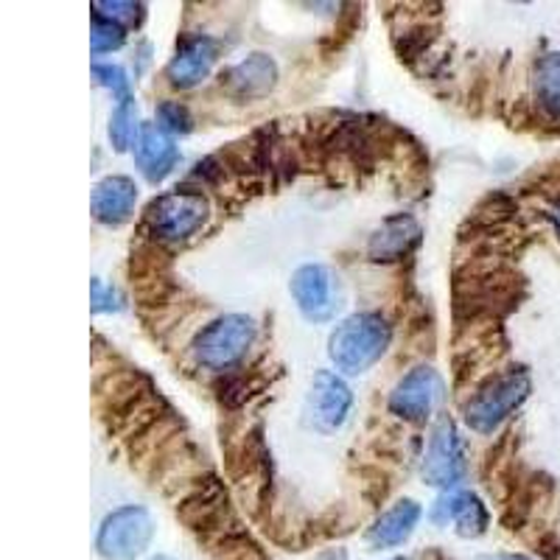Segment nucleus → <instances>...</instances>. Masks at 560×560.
I'll use <instances>...</instances> for the list:
<instances>
[{"label":"nucleus","instance_id":"1","mask_svg":"<svg viewBox=\"0 0 560 560\" xmlns=\"http://www.w3.org/2000/svg\"><path fill=\"white\" fill-rule=\"evenodd\" d=\"M389 345V325L378 314H357L331 334V359L342 373H364L384 357Z\"/></svg>","mask_w":560,"mask_h":560},{"label":"nucleus","instance_id":"2","mask_svg":"<svg viewBox=\"0 0 560 560\" xmlns=\"http://www.w3.org/2000/svg\"><path fill=\"white\" fill-rule=\"evenodd\" d=\"M529 395V378L527 373H508V376H499L493 382L485 384L471 401L465 404V423L474 429V432H493L516 412Z\"/></svg>","mask_w":560,"mask_h":560},{"label":"nucleus","instance_id":"3","mask_svg":"<svg viewBox=\"0 0 560 560\" xmlns=\"http://www.w3.org/2000/svg\"><path fill=\"white\" fill-rule=\"evenodd\" d=\"M255 339V323L242 314H228L202 328L194 339V357L210 370H228L247 353Z\"/></svg>","mask_w":560,"mask_h":560},{"label":"nucleus","instance_id":"4","mask_svg":"<svg viewBox=\"0 0 560 560\" xmlns=\"http://www.w3.org/2000/svg\"><path fill=\"white\" fill-rule=\"evenodd\" d=\"M154 522L143 508H129L115 510L104 518L102 529H98V552L107 560H132L138 555L147 552L152 544Z\"/></svg>","mask_w":560,"mask_h":560},{"label":"nucleus","instance_id":"5","mask_svg":"<svg viewBox=\"0 0 560 560\" xmlns=\"http://www.w3.org/2000/svg\"><path fill=\"white\" fill-rule=\"evenodd\" d=\"M208 199L202 194L174 191L166 197L154 199L147 210V222L154 230V236L179 242L194 236L208 219Z\"/></svg>","mask_w":560,"mask_h":560},{"label":"nucleus","instance_id":"6","mask_svg":"<svg viewBox=\"0 0 560 560\" xmlns=\"http://www.w3.org/2000/svg\"><path fill=\"white\" fill-rule=\"evenodd\" d=\"M423 477L434 488H454L465 477L463 440L452 418H440L429 438L427 459H423Z\"/></svg>","mask_w":560,"mask_h":560},{"label":"nucleus","instance_id":"7","mask_svg":"<svg viewBox=\"0 0 560 560\" xmlns=\"http://www.w3.org/2000/svg\"><path fill=\"white\" fill-rule=\"evenodd\" d=\"M350 404H353V395L348 384L328 370H319L306 395V423L317 432H337L348 418Z\"/></svg>","mask_w":560,"mask_h":560},{"label":"nucleus","instance_id":"8","mask_svg":"<svg viewBox=\"0 0 560 560\" xmlns=\"http://www.w3.org/2000/svg\"><path fill=\"white\" fill-rule=\"evenodd\" d=\"M292 294L298 300V308L303 317L312 323H325L337 314L339 303V283L328 267L308 264L300 267L292 278Z\"/></svg>","mask_w":560,"mask_h":560},{"label":"nucleus","instance_id":"9","mask_svg":"<svg viewBox=\"0 0 560 560\" xmlns=\"http://www.w3.org/2000/svg\"><path fill=\"white\" fill-rule=\"evenodd\" d=\"M443 401V378L434 368H415L409 376L395 384L389 395V409L404 420H427Z\"/></svg>","mask_w":560,"mask_h":560},{"label":"nucleus","instance_id":"10","mask_svg":"<svg viewBox=\"0 0 560 560\" xmlns=\"http://www.w3.org/2000/svg\"><path fill=\"white\" fill-rule=\"evenodd\" d=\"M438 527H448L454 524L457 533L463 538H477L488 527V510L479 502L474 493H465V490H448L434 502L432 513H429Z\"/></svg>","mask_w":560,"mask_h":560},{"label":"nucleus","instance_id":"11","mask_svg":"<svg viewBox=\"0 0 560 560\" xmlns=\"http://www.w3.org/2000/svg\"><path fill=\"white\" fill-rule=\"evenodd\" d=\"M177 147L172 135L160 124H140L138 143H135V163L149 183H160L177 166Z\"/></svg>","mask_w":560,"mask_h":560},{"label":"nucleus","instance_id":"12","mask_svg":"<svg viewBox=\"0 0 560 560\" xmlns=\"http://www.w3.org/2000/svg\"><path fill=\"white\" fill-rule=\"evenodd\" d=\"M138 202V188L129 177H107L93 191V217L104 224L127 222Z\"/></svg>","mask_w":560,"mask_h":560},{"label":"nucleus","instance_id":"13","mask_svg":"<svg viewBox=\"0 0 560 560\" xmlns=\"http://www.w3.org/2000/svg\"><path fill=\"white\" fill-rule=\"evenodd\" d=\"M222 79L238 96H264V93L275 88L278 68H275V62L267 54H253L244 62H238L236 68H230Z\"/></svg>","mask_w":560,"mask_h":560},{"label":"nucleus","instance_id":"14","mask_svg":"<svg viewBox=\"0 0 560 560\" xmlns=\"http://www.w3.org/2000/svg\"><path fill=\"white\" fill-rule=\"evenodd\" d=\"M420 522V508L415 502H398L395 508H389L382 518H378L373 527L368 529V541L370 547L376 549H387V547H398L415 533Z\"/></svg>","mask_w":560,"mask_h":560},{"label":"nucleus","instance_id":"15","mask_svg":"<svg viewBox=\"0 0 560 560\" xmlns=\"http://www.w3.org/2000/svg\"><path fill=\"white\" fill-rule=\"evenodd\" d=\"M213 59H217V51H213L210 39H191V43H185L179 48L177 57L168 65V79L177 88H194V84L208 77L210 68H213Z\"/></svg>","mask_w":560,"mask_h":560},{"label":"nucleus","instance_id":"16","mask_svg":"<svg viewBox=\"0 0 560 560\" xmlns=\"http://www.w3.org/2000/svg\"><path fill=\"white\" fill-rule=\"evenodd\" d=\"M418 238L420 228L415 219H389V222L378 230L376 236L370 238V258H373V261H398V258H404V255L418 244Z\"/></svg>","mask_w":560,"mask_h":560},{"label":"nucleus","instance_id":"17","mask_svg":"<svg viewBox=\"0 0 560 560\" xmlns=\"http://www.w3.org/2000/svg\"><path fill=\"white\" fill-rule=\"evenodd\" d=\"M138 109H135L132 96L121 98L118 107H115L113 118H109V140H113V147L118 149V152H127L132 143H138Z\"/></svg>","mask_w":560,"mask_h":560},{"label":"nucleus","instance_id":"18","mask_svg":"<svg viewBox=\"0 0 560 560\" xmlns=\"http://www.w3.org/2000/svg\"><path fill=\"white\" fill-rule=\"evenodd\" d=\"M538 102L552 115H560V54H549L538 62V77H535Z\"/></svg>","mask_w":560,"mask_h":560},{"label":"nucleus","instance_id":"19","mask_svg":"<svg viewBox=\"0 0 560 560\" xmlns=\"http://www.w3.org/2000/svg\"><path fill=\"white\" fill-rule=\"evenodd\" d=\"M124 45V26H115L109 20L96 18L93 23V34H90V48L93 54H107L115 51V48H121Z\"/></svg>","mask_w":560,"mask_h":560},{"label":"nucleus","instance_id":"20","mask_svg":"<svg viewBox=\"0 0 560 560\" xmlns=\"http://www.w3.org/2000/svg\"><path fill=\"white\" fill-rule=\"evenodd\" d=\"M93 77H96L98 84L113 90L115 96L129 98V79L121 68H115V65H96V68H93Z\"/></svg>","mask_w":560,"mask_h":560},{"label":"nucleus","instance_id":"21","mask_svg":"<svg viewBox=\"0 0 560 560\" xmlns=\"http://www.w3.org/2000/svg\"><path fill=\"white\" fill-rule=\"evenodd\" d=\"M93 9H96V18L109 20V23H115V26L132 23V20H138L140 14L138 3H96Z\"/></svg>","mask_w":560,"mask_h":560},{"label":"nucleus","instance_id":"22","mask_svg":"<svg viewBox=\"0 0 560 560\" xmlns=\"http://www.w3.org/2000/svg\"><path fill=\"white\" fill-rule=\"evenodd\" d=\"M160 127L172 129V132H188L191 129V118H188V109L179 107V104H160Z\"/></svg>","mask_w":560,"mask_h":560},{"label":"nucleus","instance_id":"23","mask_svg":"<svg viewBox=\"0 0 560 560\" xmlns=\"http://www.w3.org/2000/svg\"><path fill=\"white\" fill-rule=\"evenodd\" d=\"M115 308H121V298L113 289H104L102 280H93V312L104 314V312H115Z\"/></svg>","mask_w":560,"mask_h":560},{"label":"nucleus","instance_id":"24","mask_svg":"<svg viewBox=\"0 0 560 560\" xmlns=\"http://www.w3.org/2000/svg\"><path fill=\"white\" fill-rule=\"evenodd\" d=\"M477 560H527V558H518V555H482Z\"/></svg>","mask_w":560,"mask_h":560},{"label":"nucleus","instance_id":"25","mask_svg":"<svg viewBox=\"0 0 560 560\" xmlns=\"http://www.w3.org/2000/svg\"><path fill=\"white\" fill-rule=\"evenodd\" d=\"M152 560H172V558H163V555H158V558H152Z\"/></svg>","mask_w":560,"mask_h":560},{"label":"nucleus","instance_id":"26","mask_svg":"<svg viewBox=\"0 0 560 560\" xmlns=\"http://www.w3.org/2000/svg\"><path fill=\"white\" fill-rule=\"evenodd\" d=\"M395 560H407V558H395Z\"/></svg>","mask_w":560,"mask_h":560}]
</instances>
